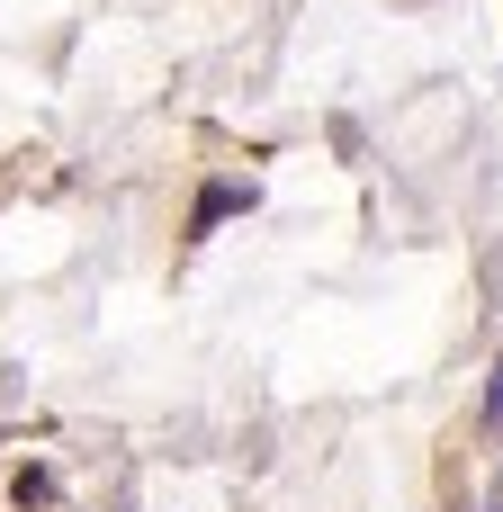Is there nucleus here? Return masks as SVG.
I'll return each mask as SVG.
<instances>
[{"instance_id": "7ed1b4c3", "label": "nucleus", "mask_w": 503, "mask_h": 512, "mask_svg": "<svg viewBox=\"0 0 503 512\" xmlns=\"http://www.w3.org/2000/svg\"><path fill=\"white\" fill-rule=\"evenodd\" d=\"M495 512H503V504H495Z\"/></svg>"}, {"instance_id": "f03ea898", "label": "nucleus", "mask_w": 503, "mask_h": 512, "mask_svg": "<svg viewBox=\"0 0 503 512\" xmlns=\"http://www.w3.org/2000/svg\"><path fill=\"white\" fill-rule=\"evenodd\" d=\"M486 423L503 432V360H495V378H486Z\"/></svg>"}, {"instance_id": "f257e3e1", "label": "nucleus", "mask_w": 503, "mask_h": 512, "mask_svg": "<svg viewBox=\"0 0 503 512\" xmlns=\"http://www.w3.org/2000/svg\"><path fill=\"white\" fill-rule=\"evenodd\" d=\"M234 207H252V189H243V180H207V189H198V207H189V234H216Z\"/></svg>"}]
</instances>
